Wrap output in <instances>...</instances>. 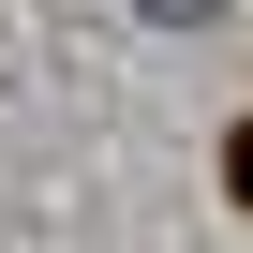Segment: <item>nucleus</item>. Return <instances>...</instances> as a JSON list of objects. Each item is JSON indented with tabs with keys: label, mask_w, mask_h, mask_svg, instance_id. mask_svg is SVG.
I'll return each instance as SVG.
<instances>
[{
	"label": "nucleus",
	"mask_w": 253,
	"mask_h": 253,
	"mask_svg": "<svg viewBox=\"0 0 253 253\" xmlns=\"http://www.w3.org/2000/svg\"><path fill=\"white\" fill-rule=\"evenodd\" d=\"M223 179H238V209H253V119H238V134H223Z\"/></svg>",
	"instance_id": "obj_1"
},
{
	"label": "nucleus",
	"mask_w": 253,
	"mask_h": 253,
	"mask_svg": "<svg viewBox=\"0 0 253 253\" xmlns=\"http://www.w3.org/2000/svg\"><path fill=\"white\" fill-rule=\"evenodd\" d=\"M134 15H164V30H194V15H223V0H134Z\"/></svg>",
	"instance_id": "obj_2"
}]
</instances>
